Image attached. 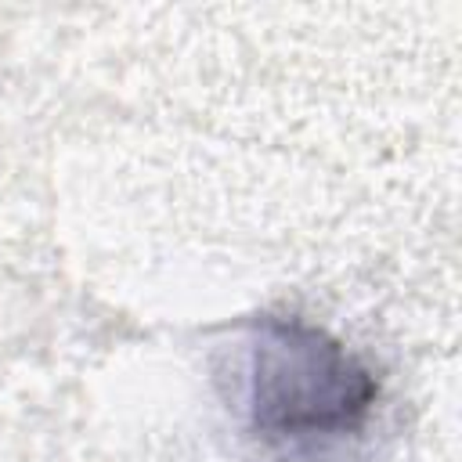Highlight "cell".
<instances>
[{
  "label": "cell",
  "mask_w": 462,
  "mask_h": 462,
  "mask_svg": "<svg viewBox=\"0 0 462 462\" xmlns=\"http://www.w3.org/2000/svg\"><path fill=\"white\" fill-rule=\"evenodd\" d=\"M379 397L368 365L303 318L267 314L253 325L245 408L267 444L321 448L357 433Z\"/></svg>",
  "instance_id": "1"
}]
</instances>
